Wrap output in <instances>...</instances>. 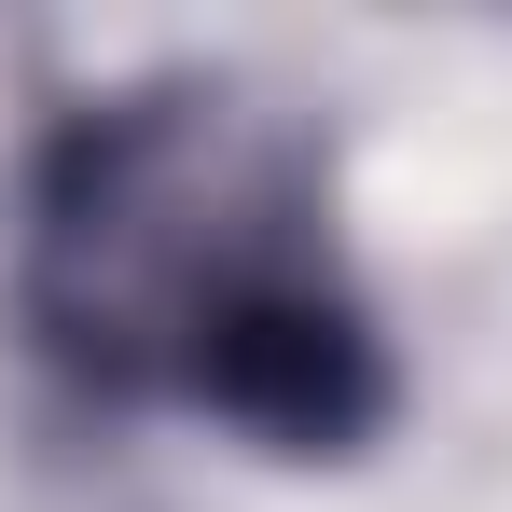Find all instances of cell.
<instances>
[{"instance_id":"cell-1","label":"cell","mask_w":512,"mask_h":512,"mask_svg":"<svg viewBox=\"0 0 512 512\" xmlns=\"http://www.w3.org/2000/svg\"><path fill=\"white\" fill-rule=\"evenodd\" d=\"M14 291L42 360L111 402H180L291 457L388 416V346L333 263L319 153L236 84L84 97L28 167Z\"/></svg>"}]
</instances>
